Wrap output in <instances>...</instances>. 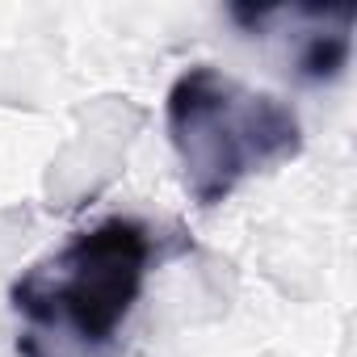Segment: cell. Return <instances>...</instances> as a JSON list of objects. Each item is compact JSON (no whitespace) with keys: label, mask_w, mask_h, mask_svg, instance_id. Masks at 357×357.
I'll list each match as a JSON object with an SVG mask.
<instances>
[{"label":"cell","mask_w":357,"mask_h":357,"mask_svg":"<svg viewBox=\"0 0 357 357\" xmlns=\"http://www.w3.org/2000/svg\"><path fill=\"white\" fill-rule=\"evenodd\" d=\"M160 257V236L143 219L109 215L30 265L9 290L22 319V357L109 353Z\"/></svg>","instance_id":"1"},{"label":"cell","mask_w":357,"mask_h":357,"mask_svg":"<svg viewBox=\"0 0 357 357\" xmlns=\"http://www.w3.org/2000/svg\"><path fill=\"white\" fill-rule=\"evenodd\" d=\"M164 126L181 164V185L202 211L223 206L244 181L303 151V122L286 101L211 63H194L172 80Z\"/></svg>","instance_id":"2"},{"label":"cell","mask_w":357,"mask_h":357,"mask_svg":"<svg viewBox=\"0 0 357 357\" xmlns=\"http://www.w3.org/2000/svg\"><path fill=\"white\" fill-rule=\"evenodd\" d=\"M290 17L298 22L294 30V51H290V72L303 84H332L349 68L353 51V5L319 9V5H290Z\"/></svg>","instance_id":"3"}]
</instances>
